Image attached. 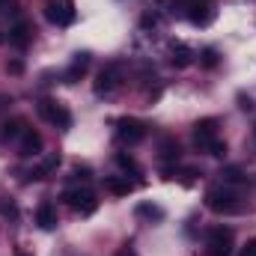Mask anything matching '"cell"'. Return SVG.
Instances as JSON below:
<instances>
[{
	"label": "cell",
	"instance_id": "6da1fadb",
	"mask_svg": "<svg viewBox=\"0 0 256 256\" xmlns=\"http://www.w3.org/2000/svg\"><path fill=\"white\" fill-rule=\"evenodd\" d=\"M206 206L214 212V214H236L242 212V202H238V194L226 185H214L206 191Z\"/></svg>",
	"mask_w": 256,
	"mask_h": 256
},
{
	"label": "cell",
	"instance_id": "7a4b0ae2",
	"mask_svg": "<svg viewBox=\"0 0 256 256\" xmlns=\"http://www.w3.org/2000/svg\"><path fill=\"white\" fill-rule=\"evenodd\" d=\"M63 200H66V206L72 212H78L80 218H86V214H92L98 208V200H96V194L90 191V188H68L63 194Z\"/></svg>",
	"mask_w": 256,
	"mask_h": 256
},
{
	"label": "cell",
	"instance_id": "3957f363",
	"mask_svg": "<svg viewBox=\"0 0 256 256\" xmlns=\"http://www.w3.org/2000/svg\"><path fill=\"white\" fill-rule=\"evenodd\" d=\"M36 110H39V116H42V120H48L51 126L63 128V131L72 128V114H68V108L60 104V102H54V98H42V102L36 104Z\"/></svg>",
	"mask_w": 256,
	"mask_h": 256
},
{
	"label": "cell",
	"instance_id": "277c9868",
	"mask_svg": "<svg viewBox=\"0 0 256 256\" xmlns=\"http://www.w3.org/2000/svg\"><path fill=\"white\" fill-rule=\"evenodd\" d=\"M45 18L57 27L74 24L78 12H74V0H45Z\"/></svg>",
	"mask_w": 256,
	"mask_h": 256
},
{
	"label": "cell",
	"instance_id": "5b68a950",
	"mask_svg": "<svg viewBox=\"0 0 256 256\" xmlns=\"http://www.w3.org/2000/svg\"><path fill=\"white\" fill-rule=\"evenodd\" d=\"M206 254L208 256H232V230L230 226H214L206 238Z\"/></svg>",
	"mask_w": 256,
	"mask_h": 256
},
{
	"label": "cell",
	"instance_id": "8992f818",
	"mask_svg": "<svg viewBox=\"0 0 256 256\" xmlns=\"http://www.w3.org/2000/svg\"><path fill=\"white\" fill-rule=\"evenodd\" d=\"M182 9H185L188 21L196 27H206L214 21V0H182Z\"/></svg>",
	"mask_w": 256,
	"mask_h": 256
},
{
	"label": "cell",
	"instance_id": "52a82bcc",
	"mask_svg": "<svg viewBox=\"0 0 256 256\" xmlns=\"http://www.w3.org/2000/svg\"><path fill=\"white\" fill-rule=\"evenodd\" d=\"M122 84V63H108L96 78V96H110Z\"/></svg>",
	"mask_w": 256,
	"mask_h": 256
},
{
	"label": "cell",
	"instance_id": "ba28073f",
	"mask_svg": "<svg viewBox=\"0 0 256 256\" xmlns=\"http://www.w3.org/2000/svg\"><path fill=\"white\" fill-rule=\"evenodd\" d=\"M116 137L128 146H134V143L146 140V126L134 116H122V120H116Z\"/></svg>",
	"mask_w": 256,
	"mask_h": 256
},
{
	"label": "cell",
	"instance_id": "9c48e42d",
	"mask_svg": "<svg viewBox=\"0 0 256 256\" xmlns=\"http://www.w3.org/2000/svg\"><path fill=\"white\" fill-rule=\"evenodd\" d=\"M214 140H218V120L206 116V120L194 122V143H196L200 149H208Z\"/></svg>",
	"mask_w": 256,
	"mask_h": 256
},
{
	"label": "cell",
	"instance_id": "30bf717a",
	"mask_svg": "<svg viewBox=\"0 0 256 256\" xmlns=\"http://www.w3.org/2000/svg\"><path fill=\"white\" fill-rule=\"evenodd\" d=\"M39 149H42V134L36 128H24V134L18 137V155L30 158V155H39Z\"/></svg>",
	"mask_w": 256,
	"mask_h": 256
},
{
	"label": "cell",
	"instance_id": "8fae6325",
	"mask_svg": "<svg viewBox=\"0 0 256 256\" xmlns=\"http://www.w3.org/2000/svg\"><path fill=\"white\" fill-rule=\"evenodd\" d=\"M90 63H92V57H90L86 51L74 54V57H72V66L66 68V84H78V80L90 72Z\"/></svg>",
	"mask_w": 256,
	"mask_h": 256
},
{
	"label": "cell",
	"instance_id": "7c38bea8",
	"mask_svg": "<svg viewBox=\"0 0 256 256\" xmlns=\"http://www.w3.org/2000/svg\"><path fill=\"white\" fill-rule=\"evenodd\" d=\"M36 224H39V230H54V226H57V206H54L51 200L39 202V208H36Z\"/></svg>",
	"mask_w": 256,
	"mask_h": 256
},
{
	"label": "cell",
	"instance_id": "4fadbf2b",
	"mask_svg": "<svg viewBox=\"0 0 256 256\" xmlns=\"http://www.w3.org/2000/svg\"><path fill=\"white\" fill-rule=\"evenodd\" d=\"M194 57H196V54H194L185 42H173V45H170V63L176 66V68H188V66L194 63Z\"/></svg>",
	"mask_w": 256,
	"mask_h": 256
},
{
	"label": "cell",
	"instance_id": "5bb4252c",
	"mask_svg": "<svg viewBox=\"0 0 256 256\" xmlns=\"http://www.w3.org/2000/svg\"><path fill=\"white\" fill-rule=\"evenodd\" d=\"M33 42V27L27 24V21H18L12 30H9V45H15V48H27Z\"/></svg>",
	"mask_w": 256,
	"mask_h": 256
},
{
	"label": "cell",
	"instance_id": "9a60e30c",
	"mask_svg": "<svg viewBox=\"0 0 256 256\" xmlns=\"http://www.w3.org/2000/svg\"><path fill=\"white\" fill-rule=\"evenodd\" d=\"M57 167H60V155H57V152H51V155L36 167V170H30V179H33V182H36V179H48L51 173H57Z\"/></svg>",
	"mask_w": 256,
	"mask_h": 256
},
{
	"label": "cell",
	"instance_id": "2e32d148",
	"mask_svg": "<svg viewBox=\"0 0 256 256\" xmlns=\"http://www.w3.org/2000/svg\"><path fill=\"white\" fill-rule=\"evenodd\" d=\"M24 128H27V122H24V120H6V122L0 126V143L18 140V137L24 134Z\"/></svg>",
	"mask_w": 256,
	"mask_h": 256
},
{
	"label": "cell",
	"instance_id": "e0dca14e",
	"mask_svg": "<svg viewBox=\"0 0 256 256\" xmlns=\"http://www.w3.org/2000/svg\"><path fill=\"white\" fill-rule=\"evenodd\" d=\"M134 185L128 182V176H108L104 179V191H110L114 196H126Z\"/></svg>",
	"mask_w": 256,
	"mask_h": 256
},
{
	"label": "cell",
	"instance_id": "ac0fdd59",
	"mask_svg": "<svg viewBox=\"0 0 256 256\" xmlns=\"http://www.w3.org/2000/svg\"><path fill=\"white\" fill-rule=\"evenodd\" d=\"M134 214H137V218H146V220H161V218H164V208L155 206V202H137Z\"/></svg>",
	"mask_w": 256,
	"mask_h": 256
},
{
	"label": "cell",
	"instance_id": "d6986e66",
	"mask_svg": "<svg viewBox=\"0 0 256 256\" xmlns=\"http://www.w3.org/2000/svg\"><path fill=\"white\" fill-rule=\"evenodd\" d=\"M196 57H200V66H202V68H214V66L220 63V57H218V51H214V48H202Z\"/></svg>",
	"mask_w": 256,
	"mask_h": 256
},
{
	"label": "cell",
	"instance_id": "ffe728a7",
	"mask_svg": "<svg viewBox=\"0 0 256 256\" xmlns=\"http://www.w3.org/2000/svg\"><path fill=\"white\" fill-rule=\"evenodd\" d=\"M0 214H3V218H9V220H18V206H15V200L0 196Z\"/></svg>",
	"mask_w": 256,
	"mask_h": 256
},
{
	"label": "cell",
	"instance_id": "44dd1931",
	"mask_svg": "<svg viewBox=\"0 0 256 256\" xmlns=\"http://www.w3.org/2000/svg\"><path fill=\"white\" fill-rule=\"evenodd\" d=\"M116 164H120V167H122L126 173H134V176L140 173V167H137V161H134L131 155H126V152H120V155H116Z\"/></svg>",
	"mask_w": 256,
	"mask_h": 256
},
{
	"label": "cell",
	"instance_id": "7402d4cb",
	"mask_svg": "<svg viewBox=\"0 0 256 256\" xmlns=\"http://www.w3.org/2000/svg\"><path fill=\"white\" fill-rule=\"evenodd\" d=\"M161 158H164V161H173V158H179V143H173V140H164V143H161Z\"/></svg>",
	"mask_w": 256,
	"mask_h": 256
},
{
	"label": "cell",
	"instance_id": "603a6c76",
	"mask_svg": "<svg viewBox=\"0 0 256 256\" xmlns=\"http://www.w3.org/2000/svg\"><path fill=\"white\" fill-rule=\"evenodd\" d=\"M220 176H224V182H244V173H242L238 167H226Z\"/></svg>",
	"mask_w": 256,
	"mask_h": 256
},
{
	"label": "cell",
	"instance_id": "cb8c5ba5",
	"mask_svg": "<svg viewBox=\"0 0 256 256\" xmlns=\"http://www.w3.org/2000/svg\"><path fill=\"white\" fill-rule=\"evenodd\" d=\"M206 152H208V155H214V158H224V155H226V143H224V140H214Z\"/></svg>",
	"mask_w": 256,
	"mask_h": 256
},
{
	"label": "cell",
	"instance_id": "d4e9b609",
	"mask_svg": "<svg viewBox=\"0 0 256 256\" xmlns=\"http://www.w3.org/2000/svg\"><path fill=\"white\" fill-rule=\"evenodd\" d=\"M72 176H74V179H84V182H86V179H90L92 173H90V167H80V164H78V167L72 170Z\"/></svg>",
	"mask_w": 256,
	"mask_h": 256
},
{
	"label": "cell",
	"instance_id": "484cf974",
	"mask_svg": "<svg viewBox=\"0 0 256 256\" xmlns=\"http://www.w3.org/2000/svg\"><path fill=\"white\" fill-rule=\"evenodd\" d=\"M6 72H9V74H21V72H24V63H21V60H9V63H6Z\"/></svg>",
	"mask_w": 256,
	"mask_h": 256
},
{
	"label": "cell",
	"instance_id": "4316f807",
	"mask_svg": "<svg viewBox=\"0 0 256 256\" xmlns=\"http://www.w3.org/2000/svg\"><path fill=\"white\" fill-rule=\"evenodd\" d=\"M242 256H256V238H250V242L244 244V250H242Z\"/></svg>",
	"mask_w": 256,
	"mask_h": 256
},
{
	"label": "cell",
	"instance_id": "83f0119b",
	"mask_svg": "<svg viewBox=\"0 0 256 256\" xmlns=\"http://www.w3.org/2000/svg\"><path fill=\"white\" fill-rule=\"evenodd\" d=\"M238 108H242V110H254V102L244 98V96H238Z\"/></svg>",
	"mask_w": 256,
	"mask_h": 256
},
{
	"label": "cell",
	"instance_id": "f1b7e54d",
	"mask_svg": "<svg viewBox=\"0 0 256 256\" xmlns=\"http://www.w3.org/2000/svg\"><path fill=\"white\" fill-rule=\"evenodd\" d=\"M0 104H12V98H6V96H0Z\"/></svg>",
	"mask_w": 256,
	"mask_h": 256
},
{
	"label": "cell",
	"instance_id": "f546056e",
	"mask_svg": "<svg viewBox=\"0 0 256 256\" xmlns=\"http://www.w3.org/2000/svg\"><path fill=\"white\" fill-rule=\"evenodd\" d=\"M15 256H30L27 250H15Z\"/></svg>",
	"mask_w": 256,
	"mask_h": 256
},
{
	"label": "cell",
	"instance_id": "4dcf8cb0",
	"mask_svg": "<svg viewBox=\"0 0 256 256\" xmlns=\"http://www.w3.org/2000/svg\"><path fill=\"white\" fill-rule=\"evenodd\" d=\"M0 42H3V36H0Z\"/></svg>",
	"mask_w": 256,
	"mask_h": 256
}]
</instances>
